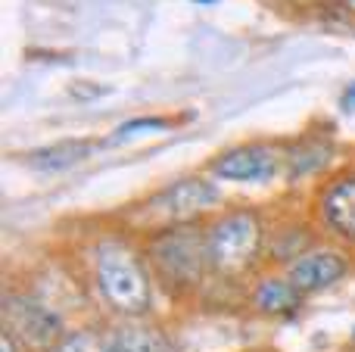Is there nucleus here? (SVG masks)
Masks as SVG:
<instances>
[{
  "label": "nucleus",
  "instance_id": "19",
  "mask_svg": "<svg viewBox=\"0 0 355 352\" xmlns=\"http://www.w3.org/2000/svg\"><path fill=\"white\" fill-rule=\"evenodd\" d=\"M349 340H352V346H355V328H352V334H349Z\"/></svg>",
  "mask_w": 355,
  "mask_h": 352
},
{
  "label": "nucleus",
  "instance_id": "14",
  "mask_svg": "<svg viewBox=\"0 0 355 352\" xmlns=\"http://www.w3.org/2000/svg\"><path fill=\"white\" fill-rule=\"evenodd\" d=\"M50 352H112L110 331H106V324H78V328H69L62 334V340Z\"/></svg>",
  "mask_w": 355,
  "mask_h": 352
},
{
  "label": "nucleus",
  "instance_id": "17",
  "mask_svg": "<svg viewBox=\"0 0 355 352\" xmlns=\"http://www.w3.org/2000/svg\"><path fill=\"white\" fill-rule=\"evenodd\" d=\"M340 106H343L346 112H355V81H349V87L343 91V97H340Z\"/></svg>",
  "mask_w": 355,
  "mask_h": 352
},
{
  "label": "nucleus",
  "instance_id": "2",
  "mask_svg": "<svg viewBox=\"0 0 355 352\" xmlns=\"http://www.w3.org/2000/svg\"><path fill=\"white\" fill-rule=\"evenodd\" d=\"M212 278L234 284L256 274L268 253V222L256 206H225L206 218Z\"/></svg>",
  "mask_w": 355,
  "mask_h": 352
},
{
  "label": "nucleus",
  "instance_id": "3",
  "mask_svg": "<svg viewBox=\"0 0 355 352\" xmlns=\"http://www.w3.org/2000/svg\"><path fill=\"white\" fill-rule=\"evenodd\" d=\"M144 256L150 262L156 287L172 299L196 297L209 281H215L206 249V222L153 231L144 237Z\"/></svg>",
  "mask_w": 355,
  "mask_h": 352
},
{
  "label": "nucleus",
  "instance_id": "6",
  "mask_svg": "<svg viewBox=\"0 0 355 352\" xmlns=\"http://www.w3.org/2000/svg\"><path fill=\"white\" fill-rule=\"evenodd\" d=\"M3 324L35 352H50L69 331L56 306L31 290L3 293Z\"/></svg>",
  "mask_w": 355,
  "mask_h": 352
},
{
  "label": "nucleus",
  "instance_id": "12",
  "mask_svg": "<svg viewBox=\"0 0 355 352\" xmlns=\"http://www.w3.org/2000/svg\"><path fill=\"white\" fill-rule=\"evenodd\" d=\"M318 225H306V222H290L281 225V228L268 231V253H265V262H275V265L287 268L293 259H300L302 253H309L312 247H318Z\"/></svg>",
  "mask_w": 355,
  "mask_h": 352
},
{
  "label": "nucleus",
  "instance_id": "1",
  "mask_svg": "<svg viewBox=\"0 0 355 352\" xmlns=\"http://www.w3.org/2000/svg\"><path fill=\"white\" fill-rule=\"evenodd\" d=\"M87 278L94 297L112 318H150L156 306V278L144 256V243L128 234H100L87 247Z\"/></svg>",
  "mask_w": 355,
  "mask_h": 352
},
{
  "label": "nucleus",
  "instance_id": "9",
  "mask_svg": "<svg viewBox=\"0 0 355 352\" xmlns=\"http://www.w3.org/2000/svg\"><path fill=\"white\" fill-rule=\"evenodd\" d=\"M246 303L252 306V312L262 318H275V322H290L302 312L306 297L293 287V281L284 272H265L256 274L246 290Z\"/></svg>",
  "mask_w": 355,
  "mask_h": 352
},
{
  "label": "nucleus",
  "instance_id": "8",
  "mask_svg": "<svg viewBox=\"0 0 355 352\" xmlns=\"http://www.w3.org/2000/svg\"><path fill=\"white\" fill-rule=\"evenodd\" d=\"M293 287L302 293V297H315V293H324L331 287H337L346 274L352 272V259L343 253L340 247H331V243H318L309 253H302L300 259H293L287 268H281Z\"/></svg>",
  "mask_w": 355,
  "mask_h": 352
},
{
  "label": "nucleus",
  "instance_id": "10",
  "mask_svg": "<svg viewBox=\"0 0 355 352\" xmlns=\"http://www.w3.org/2000/svg\"><path fill=\"white\" fill-rule=\"evenodd\" d=\"M112 352H178L166 328L150 318H116L106 322Z\"/></svg>",
  "mask_w": 355,
  "mask_h": 352
},
{
  "label": "nucleus",
  "instance_id": "5",
  "mask_svg": "<svg viewBox=\"0 0 355 352\" xmlns=\"http://www.w3.org/2000/svg\"><path fill=\"white\" fill-rule=\"evenodd\" d=\"M287 172L284 141H243L215 153L206 162V175L227 184H268Z\"/></svg>",
  "mask_w": 355,
  "mask_h": 352
},
{
  "label": "nucleus",
  "instance_id": "4",
  "mask_svg": "<svg viewBox=\"0 0 355 352\" xmlns=\"http://www.w3.org/2000/svg\"><path fill=\"white\" fill-rule=\"evenodd\" d=\"M221 203L218 181L209 175H184L178 181H168L166 187L153 191L147 200L135 206V215L144 222L147 234L172 225H190L209 218L212 209Z\"/></svg>",
  "mask_w": 355,
  "mask_h": 352
},
{
  "label": "nucleus",
  "instance_id": "15",
  "mask_svg": "<svg viewBox=\"0 0 355 352\" xmlns=\"http://www.w3.org/2000/svg\"><path fill=\"white\" fill-rule=\"evenodd\" d=\"M172 128V118L166 116H137V118H128L122 122L110 137L106 143H122V141H131V137H141V134H153V131H166Z\"/></svg>",
  "mask_w": 355,
  "mask_h": 352
},
{
  "label": "nucleus",
  "instance_id": "18",
  "mask_svg": "<svg viewBox=\"0 0 355 352\" xmlns=\"http://www.w3.org/2000/svg\"><path fill=\"white\" fill-rule=\"evenodd\" d=\"M193 3H200V6H209V3H215V0H193Z\"/></svg>",
  "mask_w": 355,
  "mask_h": 352
},
{
  "label": "nucleus",
  "instance_id": "7",
  "mask_svg": "<svg viewBox=\"0 0 355 352\" xmlns=\"http://www.w3.org/2000/svg\"><path fill=\"white\" fill-rule=\"evenodd\" d=\"M312 218L321 234L355 247V166L337 168L315 187Z\"/></svg>",
  "mask_w": 355,
  "mask_h": 352
},
{
  "label": "nucleus",
  "instance_id": "11",
  "mask_svg": "<svg viewBox=\"0 0 355 352\" xmlns=\"http://www.w3.org/2000/svg\"><path fill=\"white\" fill-rule=\"evenodd\" d=\"M334 159V141L324 134H302L287 143V181H306L312 175H324Z\"/></svg>",
  "mask_w": 355,
  "mask_h": 352
},
{
  "label": "nucleus",
  "instance_id": "16",
  "mask_svg": "<svg viewBox=\"0 0 355 352\" xmlns=\"http://www.w3.org/2000/svg\"><path fill=\"white\" fill-rule=\"evenodd\" d=\"M0 352H28V346L3 324V328H0Z\"/></svg>",
  "mask_w": 355,
  "mask_h": 352
},
{
  "label": "nucleus",
  "instance_id": "13",
  "mask_svg": "<svg viewBox=\"0 0 355 352\" xmlns=\"http://www.w3.org/2000/svg\"><path fill=\"white\" fill-rule=\"evenodd\" d=\"M94 147L97 143L85 141V137H78V141H56V143H47V147H37L31 153H25L22 162L31 166L35 172H66V168L85 162L94 153Z\"/></svg>",
  "mask_w": 355,
  "mask_h": 352
}]
</instances>
